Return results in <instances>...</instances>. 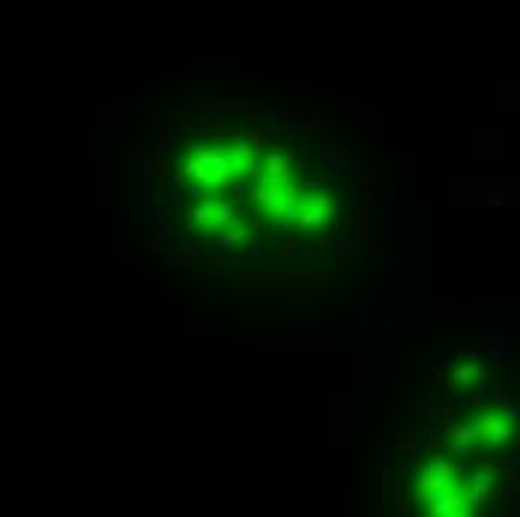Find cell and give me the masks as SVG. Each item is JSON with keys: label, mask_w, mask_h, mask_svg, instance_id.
<instances>
[{"label": "cell", "mask_w": 520, "mask_h": 517, "mask_svg": "<svg viewBox=\"0 0 520 517\" xmlns=\"http://www.w3.org/2000/svg\"><path fill=\"white\" fill-rule=\"evenodd\" d=\"M482 401H485V395H482V392H472V395H466V404H472V407H482Z\"/></svg>", "instance_id": "cell-21"}, {"label": "cell", "mask_w": 520, "mask_h": 517, "mask_svg": "<svg viewBox=\"0 0 520 517\" xmlns=\"http://www.w3.org/2000/svg\"><path fill=\"white\" fill-rule=\"evenodd\" d=\"M419 449H422V443H407V446H404V460H407V466H413V463L419 460Z\"/></svg>", "instance_id": "cell-13"}, {"label": "cell", "mask_w": 520, "mask_h": 517, "mask_svg": "<svg viewBox=\"0 0 520 517\" xmlns=\"http://www.w3.org/2000/svg\"><path fill=\"white\" fill-rule=\"evenodd\" d=\"M167 203H170V206H183V197H180V189H177V180H167Z\"/></svg>", "instance_id": "cell-15"}, {"label": "cell", "mask_w": 520, "mask_h": 517, "mask_svg": "<svg viewBox=\"0 0 520 517\" xmlns=\"http://www.w3.org/2000/svg\"><path fill=\"white\" fill-rule=\"evenodd\" d=\"M123 156H126V159H138V162L150 159V153H144V150H141V141H138V138H132V144L123 150Z\"/></svg>", "instance_id": "cell-12"}, {"label": "cell", "mask_w": 520, "mask_h": 517, "mask_svg": "<svg viewBox=\"0 0 520 517\" xmlns=\"http://www.w3.org/2000/svg\"><path fill=\"white\" fill-rule=\"evenodd\" d=\"M284 162L290 164V167L296 164V153H293V150H284Z\"/></svg>", "instance_id": "cell-26"}, {"label": "cell", "mask_w": 520, "mask_h": 517, "mask_svg": "<svg viewBox=\"0 0 520 517\" xmlns=\"http://www.w3.org/2000/svg\"><path fill=\"white\" fill-rule=\"evenodd\" d=\"M320 153H323V162L329 170H335L338 177L341 174H347L350 167H353V162H356V156L344 147V144H338V141H332V138H326L323 135V147H320Z\"/></svg>", "instance_id": "cell-4"}, {"label": "cell", "mask_w": 520, "mask_h": 517, "mask_svg": "<svg viewBox=\"0 0 520 517\" xmlns=\"http://www.w3.org/2000/svg\"><path fill=\"white\" fill-rule=\"evenodd\" d=\"M195 299H203V302H215V296L209 290H200V287H195Z\"/></svg>", "instance_id": "cell-23"}, {"label": "cell", "mask_w": 520, "mask_h": 517, "mask_svg": "<svg viewBox=\"0 0 520 517\" xmlns=\"http://www.w3.org/2000/svg\"><path fill=\"white\" fill-rule=\"evenodd\" d=\"M263 177H266V180H272V183H281V186H284V183H290V164L284 162V153H281V150H275V147H269V150H266V159H263Z\"/></svg>", "instance_id": "cell-6"}, {"label": "cell", "mask_w": 520, "mask_h": 517, "mask_svg": "<svg viewBox=\"0 0 520 517\" xmlns=\"http://www.w3.org/2000/svg\"><path fill=\"white\" fill-rule=\"evenodd\" d=\"M413 499H416L413 493H407V496L401 499V514H404V517H407V514H410V511H413V508H410V505H413Z\"/></svg>", "instance_id": "cell-20"}, {"label": "cell", "mask_w": 520, "mask_h": 517, "mask_svg": "<svg viewBox=\"0 0 520 517\" xmlns=\"http://www.w3.org/2000/svg\"><path fill=\"white\" fill-rule=\"evenodd\" d=\"M362 120H365V129H371V132H383V111H371V114H362Z\"/></svg>", "instance_id": "cell-11"}, {"label": "cell", "mask_w": 520, "mask_h": 517, "mask_svg": "<svg viewBox=\"0 0 520 517\" xmlns=\"http://www.w3.org/2000/svg\"><path fill=\"white\" fill-rule=\"evenodd\" d=\"M437 359H440V362H446V359H452V350H449V347H446V350H437Z\"/></svg>", "instance_id": "cell-27"}, {"label": "cell", "mask_w": 520, "mask_h": 517, "mask_svg": "<svg viewBox=\"0 0 520 517\" xmlns=\"http://www.w3.org/2000/svg\"><path fill=\"white\" fill-rule=\"evenodd\" d=\"M350 174H353V183H356L359 189H365V186H374V180H371V170H368V162H365V159H356V162H353V167H350Z\"/></svg>", "instance_id": "cell-8"}, {"label": "cell", "mask_w": 520, "mask_h": 517, "mask_svg": "<svg viewBox=\"0 0 520 517\" xmlns=\"http://www.w3.org/2000/svg\"><path fill=\"white\" fill-rule=\"evenodd\" d=\"M248 230H251V227L242 222V216H236V219H230L228 225L219 227V233H215V245H219L222 251H230V248H236V245L248 236Z\"/></svg>", "instance_id": "cell-5"}, {"label": "cell", "mask_w": 520, "mask_h": 517, "mask_svg": "<svg viewBox=\"0 0 520 517\" xmlns=\"http://www.w3.org/2000/svg\"><path fill=\"white\" fill-rule=\"evenodd\" d=\"M225 192L228 194H248V183H239L236 177H230L228 183H225Z\"/></svg>", "instance_id": "cell-14"}, {"label": "cell", "mask_w": 520, "mask_h": 517, "mask_svg": "<svg viewBox=\"0 0 520 517\" xmlns=\"http://www.w3.org/2000/svg\"><path fill=\"white\" fill-rule=\"evenodd\" d=\"M427 446H430V449H437V452L443 449V440L437 437V430H430V437H427Z\"/></svg>", "instance_id": "cell-22"}, {"label": "cell", "mask_w": 520, "mask_h": 517, "mask_svg": "<svg viewBox=\"0 0 520 517\" xmlns=\"http://www.w3.org/2000/svg\"><path fill=\"white\" fill-rule=\"evenodd\" d=\"M475 427H479V440L485 443V449L488 452H493V449H499L502 443H508L511 440V416L508 413H499V410H488L485 404L479 407V413H475Z\"/></svg>", "instance_id": "cell-1"}, {"label": "cell", "mask_w": 520, "mask_h": 517, "mask_svg": "<svg viewBox=\"0 0 520 517\" xmlns=\"http://www.w3.org/2000/svg\"><path fill=\"white\" fill-rule=\"evenodd\" d=\"M251 233H254V236H269V233H272V227H275V222H272V219H263V212H260L257 219H251Z\"/></svg>", "instance_id": "cell-9"}, {"label": "cell", "mask_w": 520, "mask_h": 517, "mask_svg": "<svg viewBox=\"0 0 520 517\" xmlns=\"http://www.w3.org/2000/svg\"><path fill=\"white\" fill-rule=\"evenodd\" d=\"M197 248H200V242H197V239H189V248H186V251H189L192 257H197Z\"/></svg>", "instance_id": "cell-25"}, {"label": "cell", "mask_w": 520, "mask_h": 517, "mask_svg": "<svg viewBox=\"0 0 520 517\" xmlns=\"http://www.w3.org/2000/svg\"><path fill=\"white\" fill-rule=\"evenodd\" d=\"M463 404H466V401H463ZM463 404H457V401H449V404H446V407L440 410L437 421H440V424H449V421H455V416L460 413V407H463Z\"/></svg>", "instance_id": "cell-10"}, {"label": "cell", "mask_w": 520, "mask_h": 517, "mask_svg": "<svg viewBox=\"0 0 520 517\" xmlns=\"http://www.w3.org/2000/svg\"><path fill=\"white\" fill-rule=\"evenodd\" d=\"M144 120H147L150 126H162V123H159V117H156V111H144Z\"/></svg>", "instance_id": "cell-24"}, {"label": "cell", "mask_w": 520, "mask_h": 517, "mask_svg": "<svg viewBox=\"0 0 520 517\" xmlns=\"http://www.w3.org/2000/svg\"><path fill=\"white\" fill-rule=\"evenodd\" d=\"M248 144H251V150H269V147H272V138L260 129V123H251V129H248Z\"/></svg>", "instance_id": "cell-7"}, {"label": "cell", "mask_w": 520, "mask_h": 517, "mask_svg": "<svg viewBox=\"0 0 520 517\" xmlns=\"http://www.w3.org/2000/svg\"><path fill=\"white\" fill-rule=\"evenodd\" d=\"M293 225L299 227V230H308V227L314 225H326L329 222V216H326V209L308 194V197H299V203L293 206Z\"/></svg>", "instance_id": "cell-3"}, {"label": "cell", "mask_w": 520, "mask_h": 517, "mask_svg": "<svg viewBox=\"0 0 520 517\" xmlns=\"http://www.w3.org/2000/svg\"><path fill=\"white\" fill-rule=\"evenodd\" d=\"M320 186H323V183H320V177H317V174H305V180H302V189H305L308 194H314Z\"/></svg>", "instance_id": "cell-16"}, {"label": "cell", "mask_w": 520, "mask_h": 517, "mask_svg": "<svg viewBox=\"0 0 520 517\" xmlns=\"http://www.w3.org/2000/svg\"><path fill=\"white\" fill-rule=\"evenodd\" d=\"M236 216H242V212L233 203L222 200V197H203L195 209H192L195 227H203V230H219L222 225H228L230 219H236Z\"/></svg>", "instance_id": "cell-2"}, {"label": "cell", "mask_w": 520, "mask_h": 517, "mask_svg": "<svg viewBox=\"0 0 520 517\" xmlns=\"http://www.w3.org/2000/svg\"><path fill=\"white\" fill-rule=\"evenodd\" d=\"M430 374H434V383H437V386H443V380H446V362H440V359H437V362L430 365Z\"/></svg>", "instance_id": "cell-17"}, {"label": "cell", "mask_w": 520, "mask_h": 517, "mask_svg": "<svg viewBox=\"0 0 520 517\" xmlns=\"http://www.w3.org/2000/svg\"><path fill=\"white\" fill-rule=\"evenodd\" d=\"M263 254H266V245H263V242H251L248 257H263Z\"/></svg>", "instance_id": "cell-19"}, {"label": "cell", "mask_w": 520, "mask_h": 517, "mask_svg": "<svg viewBox=\"0 0 520 517\" xmlns=\"http://www.w3.org/2000/svg\"><path fill=\"white\" fill-rule=\"evenodd\" d=\"M186 132H195V126H192V123H174V126L167 129V138L174 141V138H180V135H186Z\"/></svg>", "instance_id": "cell-18"}]
</instances>
